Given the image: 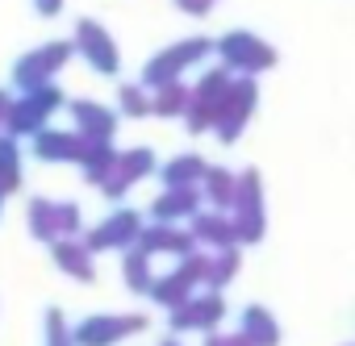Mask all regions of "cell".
Instances as JSON below:
<instances>
[{
    "instance_id": "cell-1",
    "label": "cell",
    "mask_w": 355,
    "mask_h": 346,
    "mask_svg": "<svg viewBox=\"0 0 355 346\" xmlns=\"http://www.w3.org/2000/svg\"><path fill=\"white\" fill-rule=\"evenodd\" d=\"M230 221H234V238L239 246H255L268 230V213H263V184H259V171L247 167L239 171V188H234V201H230Z\"/></svg>"
},
{
    "instance_id": "cell-2",
    "label": "cell",
    "mask_w": 355,
    "mask_h": 346,
    "mask_svg": "<svg viewBox=\"0 0 355 346\" xmlns=\"http://www.w3.org/2000/svg\"><path fill=\"white\" fill-rule=\"evenodd\" d=\"M209 55H214V42H209V38H184V42L159 51V55L142 67V80H138V84L155 92V88H163V84H171V80H180L184 71L201 67Z\"/></svg>"
},
{
    "instance_id": "cell-3",
    "label": "cell",
    "mask_w": 355,
    "mask_h": 346,
    "mask_svg": "<svg viewBox=\"0 0 355 346\" xmlns=\"http://www.w3.org/2000/svg\"><path fill=\"white\" fill-rule=\"evenodd\" d=\"M255 104H259L255 75H234L230 88H226V96H222V104H218V121H214V134H218L222 146H234V142L243 138V129H247Z\"/></svg>"
},
{
    "instance_id": "cell-4",
    "label": "cell",
    "mask_w": 355,
    "mask_h": 346,
    "mask_svg": "<svg viewBox=\"0 0 355 346\" xmlns=\"http://www.w3.org/2000/svg\"><path fill=\"white\" fill-rule=\"evenodd\" d=\"M67 100H63V92L55 88V84H42V88H30V92H21V96H13V109H9V125H5V134H13V138H34L59 109H63Z\"/></svg>"
},
{
    "instance_id": "cell-5",
    "label": "cell",
    "mask_w": 355,
    "mask_h": 346,
    "mask_svg": "<svg viewBox=\"0 0 355 346\" xmlns=\"http://www.w3.org/2000/svg\"><path fill=\"white\" fill-rule=\"evenodd\" d=\"M214 55H218L222 67H230L234 75H259V71L276 67V51H272L263 38L247 34V30H230V34H222V38L214 42Z\"/></svg>"
},
{
    "instance_id": "cell-6",
    "label": "cell",
    "mask_w": 355,
    "mask_h": 346,
    "mask_svg": "<svg viewBox=\"0 0 355 346\" xmlns=\"http://www.w3.org/2000/svg\"><path fill=\"white\" fill-rule=\"evenodd\" d=\"M71 46H76V55H80L96 75H117V71H121V51H117L113 34H109L101 21L80 17V21L71 26Z\"/></svg>"
},
{
    "instance_id": "cell-7",
    "label": "cell",
    "mask_w": 355,
    "mask_h": 346,
    "mask_svg": "<svg viewBox=\"0 0 355 346\" xmlns=\"http://www.w3.org/2000/svg\"><path fill=\"white\" fill-rule=\"evenodd\" d=\"M71 55H76L71 38H63V42H46L42 51L21 55V59L13 63V84H17V92L42 88V84H55V75L71 63Z\"/></svg>"
},
{
    "instance_id": "cell-8",
    "label": "cell",
    "mask_w": 355,
    "mask_h": 346,
    "mask_svg": "<svg viewBox=\"0 0 355 346\" xmlns=\"http://www.w3.org/2000/svg\"><path fill=\"white\" fill-rule=\"evenodd\" d=\"M142 329H146L142 313H109V317L92 313L80 325H71V342L76 346H117V342H125V338H134Z\"/></svg>"
},
{
    "instance_id": "cell-9",
    "label": "cell",
    "mask_w": 355,
    "mask_h": 346,
    "mask_svg": "<svg viewBox=\"0 0 355 346\" xmlns=\"http://www.w3.org/2000/svg\"><path fill=\"white\" fill-rule=\"evenodd\" d=\"M171 317V334H214L218 325H222V317H226V300H222V292H214V288H205V292H193L184 304H175V309H167Z\"/></svg>"
},
{
    "instance_id": "cell-10",
    "label": "cell",
    "mask_w": 355,
    "mask_h": 346,
    "mask_svg": "<svg viewBox=\"0 0 355 346\" xmlns=\"http://www.w3.org/2000/svg\"><path fill=\"white\" fill-rule=\"evenodd\" d=\"M142 226H146V221L138 217V209H117V213H109L96 230L84 234V246H88L92 255H101V251H130V246L138 242Z\"/></svg>"
},
{
    "instance_id": "cell-11",
    "label": "cell",
    "mask_w": 355,
    "mask_h": 346,
    "mask_svg": "<svg viewBox=\"0 0 355 346\" xmlns=\"http://www.w3.org/2000/svg\"><path fill=\"white\" fill-rule=\"evenodd\" d=\"M84 146H88L84 134H76V129H51V125H42L30 138V154L42 158V163H80Z\"/></svg>"
},
{
    "instance_id": "cell-12",
    "label": "cell",
    "mask_w": 355,
    "mask_h": 346,
    "mask_svg": "<svg viewBox=\"0 0 355 346\" xmlns=\"http://www.w3.org/2000/svg\"><path fill=\"white\" fill-rule=\"evenodd\" d=\"M138 251H146L150 259L155 255H171V259H184V255H193L197 251V238L189 234V230H175V226H159V221H150V226H142V234H138V242H134Z\"/></svg>"
},
{
    "instance_id": "cell-13",
    "label": "cell",
    "mask_w": 355,
    "mask_h": 346,
    "mask_svg": "<svg viewBox=\"0 0 355 346\" xmlns=\"http://www.w3.org/2000/svg\"><path fill=\"white\" fill-rule=\"evenodd\" d=\"M71 113V129L84 134V138H113L117 134V109L101 104V100H67L63 104Z\"/></svg>"
},
{
    "instance_id": "cell-14",
    "label": "cell",
    "mask_w": 355,
    "mask_h": 346,
    "mask_svg": "<svg viewBox=\"0 0 355 346\" xmlns=\"http://www.w3.org/2000/svg\"><path fill=\"white\" fill-rule=\"evenodd\" d=\"M189 234H193L197 246H205V251L239 246V238H234V221H230L226 209H201V213H193V217H189Z\"/></svg>"
},
{
    "instance_id": "cell-15",
    "label": "cell",
    "mask_w": 355,
    "mask_h": 346,
    "mask_svg": "<svg viewBox=\"0 0 355 346\" xmlns=\"http://www.w3.org/2000/svg\"><path fill=\"white\" fill-rule=\"evenodd\" d=\"M205 209V197L201 188H163L155 201H150V221L159 226H175V221H184L193 213Z\"/></svg>"
},
{
    "instance_id": "cell-16",
    "label": "cell",
    "mask_w": 355,
    "mask_h": 346,
    "mask_svg": "<svg viewBox=\"0 0 355 346\" xmlns=\"http://www.w3.org/2000/svg\"><path fill=\"white\" fill-rule=\"evenodd\" d=\"M51 259H55V267L63 271V275H71L76 284H92L96 280V255L80 242V238H55L51 242Z\"/></svg>"
},
{
    "instance_id": "cell-17",
    "label": "cell",
    "mask_w": 355,
    "mask_h": 346,
    "mask_svg": "<svg viewBox=\"0 0 355 346\" xmlns=\"http://www.w3.org/2000/svg\"><path fill=\"white\" fill-rule=\"evenodd\" d=\"M197 292V284H193V275L175 263L171 271H163V275H155L150 280V288H146V296L159 304V309H175V304H184L189 296Z\"/></svg>"
},
{
    "instance_id": "cell-18",
    "label": "cell",
    "mask_w": 355,
    "mask_h": 346,
    "mask_svg": "<svg viewBox=\"0 0 355 346\" xmlns=\"http://www.w3.org/2000/svg\"><path fill=\"white\" fill-rule=\"evenodd\" d=\"M80 171H84V180L92 188H101L113 171H117V150H113V138H88L84 154H80Z\"/></svg>"
},
{
    "instance_id": "cell-19",
    "label": "cell",
    "mask_w": 355,
    "mask_h": 346,
    "mask_svg": "<svg viewBox=\"0 0 355 346\" xmlns=\"http://www.w3.org/2000/svg\"><path fill=\"white\" fill-rule=\"evenodd\" d=\"M205 167L209 163L201 154H175L171 163L159 167V180H163V188H201Z\"/></svg>"
},
{
    "instance_id": "cell-20",
    "label": "cell",
    "mask_w": 355,
    "mask_h": 346,
    "mask_svg": "<svg viewBox=\"0 0 355 346\" xmlns=\"http://www.w3.org/2000/svg\"><path fill=\"white\" fill-rule=\"evenodd\" d=\"M239 334L247 342H255V346H280V325L263 304H247L239 313Z\"/></svg>"
},
{
    "instance_id": "cell-21",
    "label": "cell",
    "mask_w": 355,
    "mask_h": 346,
    "mask_svg": "<svg viewBox=\"0 0 355 346\" xmlns=\"http://www.w3.org/2000/svg\"><path fill=\"white\" fill-rule=\"evenodd\" d=\"M234 188H239V176L230 167H205V180H201V197L214 205V209H230V201H234Z\"/></svg>"
},
{
    "instance_id": "cell-22",
    "label": "cell",
    "mask_w": 355,
    "mask_h": 346,
    "mask_svg": "<svg viewBox=\"0 0 355 346\" xmlns=\"http://www.w3.org/2000/svg\"><path fill=\"white\" fill-rule=\"evenodd\" d=\"M189 100H193V88L180 84V80H171V84L150 92V117H184Z\"/></svg>"
},
{
    "instance_id": "cell-23",
    "label": "cell",
    "mask_w": 355,
    "mask_h": 346,
    "mask_svg": "<svg viewBox=\"0 0 355 346\" xmlns=\"http://www.w3.org/2000/svg\"><path fill=\"white\" fill-rule=\"evenodd\" d=\"M159 171V158H155V150L150 146H134V150H117V176L134 188L138 180H146V176H155Z\"/></svg>"
},
{
    "instance_id": "cell-24",
    "label": "cell",
    "mask_w": 355,
    "mask_h": 346,
    "mask_svg": "<svg viewBox=\"0 0 355 346\" xmlns=\"http://www.w3.org/2000/svg\"><path fill=\"white\" fill-rule=\"evenodd\" d=\"M21 188V146L13 134H0V192L13 197Z\"/></svg>"
},
{
    "instance_id": "cell-25",
    "label": "cell",
    "mask_w": 355,
    "mask_h": 346,
    "mask_svg": "<svg viewBox=\"0 0 355 346\" xmlns=\"http://www.w3.org/2000/svg\"><path fill=\"white\" fill-rule=\"evenodd\" d=\"M26 226H30V234L38 238V242H55L59 238V230H55V201H46V197H34L30 201V209H26Z\"/></svg>"
},
{
    "instance_id": "cell-26",
    "label": "cell",
    "mask_w": 355,
    "mask_h": 346,
    "mask_svg": "<svg viewBox=\"0 0 355 346\" xmlns=\"http://www.w3.org/2000/svg\"><path fill=\"white\" fill-rule=\"evenodd\" d=\"M239 267H243V255H239V246H226V251H209V280H205V288H214V292H222L234 275H239Z\"/></svg>"
},
{
    "instance_id": "cell-27",
    "label": "cell",
    "mask_w": 355,
    "mask_h": 346,
    "mask_svg": "<svg viewBox=\"0 0 355 346\" xmlns=\"http://www.w3.org/2000/svg\"><path fill=\"white\" fill-rule=\"evenodd\" d=\"M121 275H125V288H130V292H146L150 280H155V271H150V255L138 251V246L121 251Z\"/></svg>"
},
{
    "instance_id": "cell-28",
    "label": "cell",
    "mask_w": 355,
    "mask_h": 346,
    "mask_svg": "<svg viewBox=\"0 0 355 346\" xmlns=\"http://www.w3.org/2000/svg\"><path fill=\"white\" fill-rule=\"evenodd\" d=\"M117 117H150V88L121 84L117 88Z\"/></svg>"
},
{
    "instance_id": "cell-29",
    "label": "cell",
    "mask_w": 355,
    "mask_h": 346,
    "mask_svg": "<svg viewBox=\"0 0 355 346\" xmlns=\"http://www.w3.org/2000/svg\"><path fill=\"white\" fill-rule=\"evenodd\" d=\"M230 80H234V71H230V67H209V71H201V75H197L193 96H197V100H222V96H226V88H230Z\"/></svg>"
},
{
    "instance_id": "cell-30",
    "label": "cell",
    "mask_w": 355,
    "mask_h": 346,
    "mask_svg": "<svg viewBox=\"0 0 355 346\" xmlns=\"http://www.w3.org/2000/svg\"><path fill=\"white\" fill-rule=\"evenodd\" d=\"M218 104L222 100H189V109H184V125H189V134H205V129H214V121H218Z\"/></svg>"
},
{
    "instance_id": "cell-31",
    "label": "cell",
    "mask_w": 355,
    "mask_h": 346,
    "mask_svg": "<svg viewBox=\"0 0 355 346\" xmlns=\"http://www.w3.org/2000/svg\"><path fill=\"white\" fill-rule=\"evenodd\" d=\"M84 209L76 205V201H55V230H59V238H80V230H84Z\"/></svg>"
},
{
    "instance_id": "cell-32",
    "label": "cell",
    "mask_w": 355,
    "mask_h": 346,
    "mask_svg": "<svg viewBox=\"0 0 355 346\" xmlns=\"http://www.w3.org/2000/svg\"><path fill=\"white\" fill-rule=\"evenodd\" d=\"M46 346H76L71 342V325L59 309H46Z\"/></svg>"
},
{
    "instance_id": "cell-33",
    "label": "cell",
    "mask_w": 355,
    "mask_h": 346,
    "mask_svg": "<svg viewBox=\"0 0 355 346\" xmlns=\"http://www.w3.org/2000/svg\"><path fill=\"white\" fill-rule=\"evenodd\" d=\"M180 13H189V17H209V9H214V0H171Z\"/></svg>"
},
{
    "instance_id": "cell-34",
    "label": "cell",
    "mask_w": 355,
    "mask_h": 346,
    "mask_svg": "<svg viewBox=\"0 0 355 346\" xmlns=\"http://www.w3.org/2000/svg\"><path fill=\"white\" fill-rule=\"evenodd\" d=\"M34 9H38V17H59L63 0H34Z\"/></svg>"
},
{
    "instance_id": "cell-35",
    "label": "cell",
    "mask_w": 355,
    "mask_h": 346,
    "mask_svg": "<svg viewBox=\"0 0 355 346\" xmlns=\"http://www.w3.org/2000/svg\"><path fill=\"white\" fill-rule=\"evenodd\" d=\"M9 109H13V96L0 88V134H5V125H9Z\"/></svg>"
},
{
    "instance_id": "cell-36",
    "label": "cell",
    "mask_w": 355,
    "mask_h": 346,
    "mask_svg": "<svg viewBox=\"0 0 355 346\" xmlns=\"http://www.w3.org/2000/svg\"><path fill=\"white\" fill-rule=\"evenodd\" d=\"M201 346H226V338H222V334L214 329V334H205V342H201Z\"/></svg>"
},
{
    "instance_id": "cell-37",
    "label": "cell",
    "mask_w": 355,
    "mask_h": 346,
    "mask_svg": "<svg viewBox=\"0 0 355 346\" xmlns=\"http://www.w3.org/2000/svg\"><path fill=\"white\" fill-rule=\"evenodd\" d=\"M226 346H255V342H247L243 334H226Z\"/></svg>"
},
{
    "instance_id": "cell-38",
    "label": "cell",
    "mask_w": 355,
    "mask_h": 346,
    "mask_svg": "<svg viewBox=\"0 0 355 346\" xmlns=\"http://www.w3.org/2000/svg\"><path fill=\"white\" fill-rule=\"evenodd\" d=\"M159 346H184V342H180V338H175V334H171V338H163Z\"/></svg>"
},
{
    "instance_id": "cell-39",
    "label": "cell",
    "mask_w": 355,
    "mask_h": 346,
    "mask_svg": "<svg viewBox=\"0 0 355 346\" xmlns=\"http://www.w3.org/2000/svg\"><path fill=\"white\" fill-rule=\"evenodd\" d=\"M0 209H5V192H0Z\"/></svg>"
}]
</instances>
